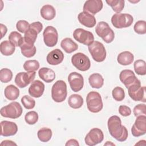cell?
<instances>
[{"label": "cell", "instance_id": "4dcf8cb0", "mask_svg": "<svg viewBox=\"0 0 146 146\" xmlns=\"http://www.w3.org/2000/svg\"><path fill=\"white\" fill-rule=\"evenodd\" d=\"M68 104L74 109L80 108L83 104V99L80 95L72 94L68 98Z\"/></svg>", "mask_w": 146, "mask_h": 146}, {"label": "cell", "instance_id": "d4e9b609", "mask_svg": "<svg viewBox=\"0 0 146 146\" xmlns=\"http://www.w3.org/2000/svg\"><path fill=\"white\" fill-rule=\"evenodd\" d=\"M60 46L64 51L68 54L74 52L78 48V44L70 38L63 39L60 43Z\"/></svg>", "mask_w": 146, "mask_h": 146}, {"label": "cell", "instance_id": "d6986e66", "mask_svg": "<svg viewBox=\"0 0 146 146\" xmlns=\"http://www.w3.org/2000/svg\"><path fill=\"white\" fill-rule=\"evenodd\" d=\"M78 19L82 25L88 28L94 27L96 22V18L93 15L84 11L78 14Z\"/></svg>", "mask_w": 146, "mask_h": 146}, {"label": "cell", "instance_id": "8992f818", "mask_svg": "<svg viewBox=\"0 0 146 146\" xmlns=\"http://www.w3.org/2000/svg\"><path fill=\"white\" fill-rule=\"evenodd\" d=\"M88 48L93 59L97 62L104 61L106 58V50L104 45L99 41H94L88 46Z\"/></svg>", "mask_w": 146, "mask_h": 146}, {"label": "cell", "instance_id": "8d00e7d4", "mask_svg": "<svg viewBox=\"0 0 146 146\" xmlns=\"http://www.w3.org/2000/svg\"><path fill=\"white\" fill-rule=\"evenodd\" d=\"M13 78L12 71L6 68H2L0 70V80L2 83H8Z\"/></svg>", "mask_w": 146, "mask_h": 146}, {"label": "cell", "instance_id": "52a82bcc", "mask_svg": "<svg viewBox=\"0 0 146 146\" xmlns=\"http://www.w3.org/2000/svg\"><path fill=\"white\" fill-rule=\"evenodd\" d=\"M133 17L126 13H116L111 18V23L116 29H122L129 27L133 23Z\"/></svg>", "mask_w": 146, "mask_h": 146}, {"label": "cell", "instance_id": "3957f363", "mask_svg": "<svg viewBox=\"0 0 146 146\" xmlns=\"http://www.w3.org/2000/svg\"><path fill=\"white\" fill-rule=\"evenodd\" d=\"M67 95V85L62 80H57L52 86L51 88V97L57 103L63 102Z\"/></svg>", "mask_w": 146, "mask_h": 146}, {"label": "cell", "instance_id": "d6a6232c", "mask_svg": "<svg viewBox=\"0 0 146 146\" xmlns=\"http://www.w3.org/2000/svg\"><path fill=\"white\" fill-rule=\"evenodd\" d=\"M106 2L116 13H120L124 7L125 1L124 0H107Z\"/></svg>", "mask_w": 146, "mask_h": 146}, {"label": "cell", "instance_id": "d590c367", "mask_svg": "<svg viewBox=\"0 0 146 146\" xmlns=\"http://www.w3.org/2000/svg\"><path fill=\"white\" fill-rule=\"evenodd\" d=\"M39 66V63L36 60H29L23 64V68L27 72L35 71L38 70Z\"/></svg>", "mask_w": 146, "mask_h": 146}, {"label": "cell", "instance_id": "7dc6e473", "mask_svg": "<svg viewBox=\"0 0 146 146\" xmlns=\"http://www.w3.org/2000/svg\"><path fill=\"white\" fill-rule=\"evenodd\" d=\"M0 26H1V33H2L1 38H2L4 36V35H6L7 29L6 26L5 25H3L2 23H1Z\"/></svg>", "mask_w": 146, "mask_h": 146}, {"label": "cell", "instance_id": "7c38bea8", "mask_svg": "<svg viewBox=\"0 0 146 146\" xmlns=\"http://www.w3.org/2000/svg\"><path fill=\"white\" fill-rule=\"evenodd\" d=\"M104 139L103 131L98 128L91 129L86 135L84 141L85 143L89 146H94L100 143Z\"/></svg>", "mask_w": 146, "mask_h": 146}, {"label": "cell", "instance_id": "74e56055", "mask_svg": "<svg viewBox=\"0 0 146 146\" xmlns=\"http://www.w3.org/2000/svg\"><path fill=\"white\" fill-rule=\"evenodd\" d=\"M38 114L34 111H29L25 116V121L30 125L35 124L38 120Z\"/></svg>", "mask_w": 146, "mask_h": 146}, {"label": "cell", "instance_id": "9a60e30c", "mask_svg": "<svg viewBox=\"0 0 146 146\" xmlns=\"http://www.w3.org/2000/svg\"><path fill=\"white\" fill-rule=\"evenodd\" d=\"M119 78L121 83L124 84L127 88L140 82V80L136 77L135 73L131 70H124L121 71L119 75Z\"/></svg>", "mask_w": 146, "mask_h": 146}, {"label": "cell", "instance_id": "c3c4849f", "mask_svg": "<svg viewBox=\"0 0 146 146\" xmlns=\"http://www.w3.org/2000/svg\"><path fill=\"white\" fill-rule=\"evenodd\" d=\"M142 142H143V144H144V145H145V140H142ZM141 140L139 141V142L137 143H136V145H140V144H141ZM141 144H142V143H141Z\"/></svg>", "mask_w": 146, "mask_h": 146}, {"label": "cell", "instance_id": "ab89813d", "mask_svg": "<svg viewBox=\"0 0 146 146\" xmlns=\"http://www.w3.org/2000/svg\"><path fill=\"white\" fill-rule=\"evenodd\" d=\"M21 103L23 107L28 110L33 109L35 105V100L28 95H25L21 98Z\"/></svg>", "mask_w": 146, "mask_h": 146}, {"label": "cell", "instance_id": "4316f807", "mask_svg": "<svg viewBox=\"0 0 146 146\" xmlns=\"http://www.w3.org/2000/svg\"><path fill=\"white\" fill-rule=\"evenodd\" d=\"M88 82L91 87L100 88L104 84V79L100 74L94 73L89 76Z\"/></svg>", "mask_w": 146, "mask_h": 146}, {"label": "cell", "instance_id": "681fc988", "mask_svg": "<svg viewBox=\"0 0 146 146\" xmlns=\"http://www.w3.org/2000/svg\"><path fill=\"white\" fill-rule=\"evenodd\" d=\"M115 145V144H114L113 143H110V142H109L108 141L106 143H105V144H104V145Z\"/></svg>", "mask_w": 146, "mask_h": 146}, {"label": "cell", "instance_id": "8fae6325", "mask_svg": "<svg viewBox=\"0 0 146 146\" xmlns=\"http://www.w3.org/2000/svg\"><path fill=\"white\" fill-rule=\"evenodd\" d=\"M44 43L47 47H52L58 42V33L56 29L51 26H47L43 33Z\"/></svg>", "mask_w": 146, "mask_h": 146}, {"label": "cell", "instance_id": "603a6c76", "mask_svg": "<svg viewBox=\"0 0 146 146\" xmlns=\"http://www.w3.org/2000/svg\"><path fill=\"white\" fill-rule=\"evenodd\" d=\"M41 17L48 21L53 19L56 15V11L54 7L50 5H46L42 6L40 10Z\"/></svg>", "mask_w": 146, "mask_h": 146}, {"label": "cell", "instance_id": "6da1fadb", "mask_svg": "<svg viewBox=\"0 0 146 146\" xmlns=\"http://www.w3.org/2000/svg\"><path fill=\"white\" fill-rule=\"evenodd\" d=\"M108 131L110 135L120 142L124 141L128 137V131L126 127L121 125L120 118L113 115L111 116L107 121Z\"/></svg>", "mask_w": 146, "mask_h": 146}, {"label": "cell", "instance_id": "ac0fdd59", "mask_svg": "<svg viewBox=\"0 0 146 146\" xmlns=\"http://www.w3.org/2000/svg\"><path fill=\"white\" fill-rule=\"evenodd\" d=\"M103 6V2L101 0H88L85 2L83 9L84 11L95 15L102 10Z\"/></svg>", "mask_w": 146, "mask_h": 146}, {"label": "cell", "instance_id": "60d3db41", "mask_svg": "<svg viewBox=\"0 0 146 146\" xmlns=\"http://www.w3.org/2000/svg\"><path fill=\"white\" fill-rule=\"evenodd\" d=\"M133 29L137 34H145L146 33V22L141 20L136 22L133 26Z\"/></svg>", "mask_w": 146, "mask_h": 146}, {"label": "cell", "instance_id": "5b68a950", "mask_svg": "<svg viewBox=\"0 0 146 146\" xmlns=\"http://www.w3.org/2000/svg\"><path fill=\"white\" fill-rule=\"evenodd\" d=\"M22 112V108L17 102H13L1 109V115L2 116L14 119L19 117Z\"/></svg>", "mask_w": 146, "mask_h": 146}, {"label": "cell", "instance_id": "ffe728a7", "mask_svg": "<svg viewBox=\"0 0 146 146\" xmlns=\"http://www.w3.org/2000/svg\"><path fill=\"white\" fill-rule=\"evenodd\" d=\"M64 59V54L63 52L56 48L50 51L47 55L46 60L47 63L51 65L55 66L61 63Z\"/></svg>", "mask_w": 146, "mask_h": 146}, {"label": "cell", "instance_id": "f35d334b", "mask_svg": "<svg viewBox=\"0 0 146 146\" xmlns=\"http://www.w3.org/2000/svg\"><path fill=\"white\" fill-rule=\"evenodd\" d=\"M112 95L113 98L117 102L122 101L125 98V92L120 87H116L112 91Z\"/></svg>", "mask_w": 146, "mask_h": 146}, {"label": "cell", "instance_id": "bcb514c9", "mask_svg": "<svg viewBox=\"0 0 146 146\" xmlns=\"http://www.w3.org/2000/svg\"><path fill=\"white\" fill-rule=\"evenodd\" d=\"M1 145H17V144L13 142L11 140H3L1 143Z\"/></svg>", "mask_w": 146, "mask_h": 146}, {"label": "cell", "instance_id": "83f0119b", "mask_svg": "<svg viewBox=\"0 0 146 146\" xmlns=\"http://www.w3.org/2000/svg\"><path fill=\"white\" fill-rule=\"evenodd\" d=\"M15 50V46L9 40H3L0 44V51L5 56L11 55Z\"/></svg>", "mask_w": 146, "mask_h": 146}, {"label": "cell", "instance_id": "f6af8a7d", "mask_svg": "<svg viewBox=\"0 0 146 146\" xmlns=\"http://www.w3.org/2000/svg\"><path fill=\"white\" fill-rule=\"evenodd\" d=\"M66 146H69V145H75V146H79V144L78 143V141L74 139H71L68 140L67 143L65 144Z\"/></svg>", "mask_w": 146, "mask_h": 146}, {"label": "cell", "instance_id": "5bb4252c", "mask_svg": "<svg viewBox=\"0 0 146 146\" xmlns=\"http://www.w3.org/2000/svg\"><path fill=\"white\" fill-rule=\"evenodd\" d=\"M131 133L135 137L144 135L146 133V116L140 115L136 117L135 123L131 128Z\"/></svg>", "mask_w": 146, "mask_h": 146}, {"label": "cell", "instance_id": "e0dca14e", "mask_svg": "<svg viewBox=\"0 0 146 146\" xmlns=\"http://www.w3.org/2000/svg\"><path fill=\"white\" fill-rule=\"evenodd\" d=\"M1 135L2 136H13L18 132L17 125L12 121L3 120L1 122Z\"/></svg>", "mask_w": 146, "mask_h": 146}, {"label": "cell", "instance_id": "1f68e13d", "mask_svg": "<svg viewBox=\"0 0 146 146\" xmlns=\"http://www.w3.org/2000/svg\"><path fill=\"white\" fill-rule=\"evenodd\" d=\"M52 132L51 129L48 128H42L37 132V136L40 141L42 142L48 141L52 137Z\"/></svg>", "mask_w": 146, "mask_h": 146}, {"label": "cell", "instance_id": "cb8c5ba5", "mask_svg": "<svg viewBox=\"0 0 146 146\" xmlns=\"http://www.w3.org/2000/svg\"><path fill=\"white\" fill-rule=\"evenodd\" d=\"M134 59V56L129 51H125L120 52L117 57V61L119 64L123 66H127L131 64Z\"/></svg>", "mask_w": 146, "mask_h": 146}, {"label": "cell", "instance_id": "2e32d148", "mask_svg": "<svg viewBox=\"0 0 146 146\" xmlns=\"http://www.w3.org/2000/svg\"><path fill=\"white\" fill-rule=\"evenodd\" d=\"M68 81L71 90L74 92H78L83 87L84 79L79 73L76 72H71L68 75Z\"/></svg>", "mask_w": 146, "mask_h": 146}, {"label": "cell", "instance_id": "ba28073f", "mask_svg": "<svg viewBox=\"0 0 146 146\" xmlns=\"http://www.w3.org/2000/svg\"><path fill=\"white\" fill-rule=\"evenodd\" d=\"M71 63L75 67L82 71H86L89 70L91 67L89 58L82 52L74 54L71 58Z\"/></svg>", "mask_w": 146, "mask_h": 146}, {"label": "cell", "instance_id": "4fadbf2b", "mask_svg": "<svg viewBox=\"0 0 146 146\" xmlns=\"http://www.w3.org/2000/svg\"><path fill=\"white\" fill-rule=\"evenodd\" d=\"M35 75V71L21 72L15 76L14 82L19 88H24L34 81Z\"/></svg>", "mask_w": 146, "mask_h": 146}, {"label": "cell", "instance_id": "b9f144b4", "mask_svg": "<svg viewBox=\"0 0 146 146\" xmlns=\"http://www.w3.org/2000/svg\"><path fill=\"white\" fill-rule=\"evenodd\" d=\"M30 24L29 22L25 20H20L18 21L16 24V27L18 31L22 33H25V32L29 29Z\"/></svg>", "mask_w": 146, "mask_h": 146}, {"label": "cell", "instance_id": "44dd1931", "mask_svg": "<svg viewBox=\"0 0 146 146\" xmlns=\"http://www.w3.org/2000/svg\"><path fill=\"white\" fill-rule=\"evenodd\" d=\"M44 91V84L39 80H34L29 88V93L32 97L38 98L40 97Z\"/></svg>", "mask_w": 146, "mask_h": 146}, {"label": "cell", "instance_id": "7402d4cb", "mask_svg": "<svg viewBox=\"0 0 146 146\" xmlns=\"http://www.w3.org/2000/svg\"><path fill=\"white\" fill-rule=\"evenodd\" d=\"M39 78L46 83L52 82L55 78V73L51 68L42 67L38 71Z\"/></svg>", "mask_w": 146, "mask_h": 146}, {"label": "cell", "instance_id": "f546056e", "mask_svg": "<svg viewBox=\"0 0 146 146\" xmlns=\"http://www.w3.org/2000/svg\"><path fill=\"white\" fill-rule=\"evenodd\" d=\"M21 53L23 56L27 58H31L34 56V55L36 54V47L33 45L29 44L25 42L24 39L22 44L20 46Z\"/></svg>", "mask_w": 146, "mask_h": 146}, {"label": "cell", "instance_id": "f1b7e54d", "mask_svg": "<svg viewBox=\"0 0 146 146\" xmlns=\"http://www.w3.org/2000/svg\"><path fill=\"white\" fill-rule=\"evenodd\" d=\"M38 34V32L35 29L29 26V29L25 32L24 35L23 39L25 42L31 45L34 44Z\"/></svg>", "mask_w": 146, "mask_h": 146}, {"label": "cell", "instance_id": "277c9868", "mask_svg": "<svg viewBox=\"0 0 146 146\" xmlns=\"http://www.w3.org/2000/svg\"><path fill=\"white\" fill-rule=\"evenodd\" d=\"M95 32L107 43H111L115 38L113 31L110 28L109 25L104 21L99 22L97 24L95 27Z\"/></svg>", "mask_w": 146, "mask_h": 146}, {"label": "cell", "instance_id": "836d02e7", "mask_svg": "<svg viewBox=\"0 0 146 146\" xmlns=\"http://www.w3.org/2000/svg\"><path fill=\"white\" fill-rule=\"evenodd\" d=\"M9 40L15 47H20L23 42V38L17 31H12L9 35Z\"/></svg>", "mask_w": 146, "mask_h": 146}, {"label": "cell", "instance_id": "e575fe53", "mask_svg": "<svg viewBox=\"0 0 146 146\" xmlns=\"http://www.w3.org/2000/svg\"><path fill=\"white\" fill-rule=\"evenodd\" d=\"M135 72L139 75H145L146 74V63L144 60L139 59L136 60L133 64Z\"/></svg>", "mask_w": 146, "mask_h": 146}, {"label": "cell", "instance_id": "30bf717a", "mask_svg": "<svg viewBox=\"0 0 146 146\" xmlns=\"http://www.w3.org/2000/svg\"><path fill=\"white\" fill-rule=\"evenodd\" d=\"M128 89L130 98L134 101H141L144 103L146 102L145 87L141 86V82L131 86Z\"/></svg>", "mask_w": 146, "mask_h": 146}, {"label": "cell", "instance_id": "7a4b0ae2", "mask_svg": "<svg viewBox=\"0 0 146 146\" xmlns=\"http://www.w3.org/2000/svg\"><path fill=\"white\" fill-rule=\"evenodd\" d=\"M86 103L88 110L92 113L100 112L103 107L101 95L96 91H91L87 94Z\"/></svg>", "mask_w": 146, "mask_h": 146}, {"label": "cell", "instance_id": "484cf974", "mask_svg": "<svg viewBox=\"0 0 146 146\" xmlns=\"http://www.w3.org/2000/svg\"><path fill=\"white\" fill-rule=\"evenodd\" d=\"M5 96L9 100H15L19 96V89L13 84L7 86L4 91Z\"/></svg>", "mask_w": 146, "mask_h": 146}, {"label": "cell", "instance_id": "7bdbcfd3", "mask_svg": "<svg viewBox=\"0 0 146 146\" xmlns=\"http://www.w3.org/2000/svg\"><path fill=\"white\" fill-rule=\"evenodd\" d=\"M134 115L137 117L140 115H145V104H139L136 105L133 110Z\"/></svg>", "mask_w": 146, "mask_h": 146}, {"label": "cell", "instance_id": "ee69618b", "mask_svg": "<svg viewBox=\"0 0 146 146\" xmlns=\"http://www.w3.org/2000/svg\"><path fill=\"white\" fill-rule=\"evenodd\" d=\"M119 112L123 116H128L131 114V108L124 105H121L119 106Z\"/></svg>", "mask_w": 146, "mask_h": 146}, {"label": "cell", "instance_id": "9c48e42d", "mask_svg": "<svg viewBox=\"0 0 146 146\" xmlns=\"http://www.w3.org/2000/svg\"><path fill=\"white\" fill-rule=\"evenodd\" d=\"M73 36L76 41L87 46H89L94 41V36L91 32L80 28L74 30Z\"/></svg>", "mask_w": 146, "mask_h": 146}]
</instances>
